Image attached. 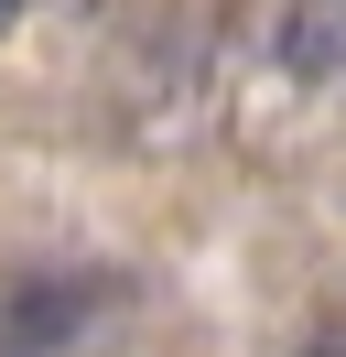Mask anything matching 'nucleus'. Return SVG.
<instances>
[{"mask_svg": "<svg viewBox=\"0 0 346 357\" xmlns=\"http://www.w3.org/2000/svg\"><path fill=\"white\" fill-rule=\"evenodd\" d=\"M11 11H22V0H0V33H11Z\"/></svg>", "mask_w": 346, "mask_h": 357, "instance_id": "f257e3e1", "label": "nucleus"}]
</instances>
